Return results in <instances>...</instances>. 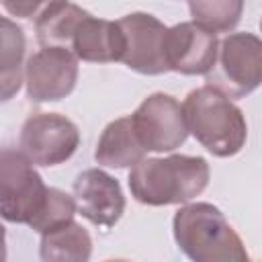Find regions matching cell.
Wrapping results in <instances>:
<instances>
[{
  "label": "cell",
  "instance_id": "cell-20",
  "mask_svg": "<svg viewBox=\"0 0 262 262\" xmlns=\"http://www.w3.org/2000/svg\"><path fill=\"white\" fill-rule=\"evenodd\" d=\"M260 31H262V18H260Z\"/></svg>",
  "mask_w": 262,
  "mask_h": 262
},
{
  "label": "cell",
  "instance_id": "cell-5",
  "mask_svg": "<svg viewBox=\"0 0 262 262\" xmlns=\"http://www.w3.org/2000/svg\"><path fill=\"white\" fill-rule=\"evenodd\" d=\"M49 194L35 164L20 151L4 147L0 154V211L8 223L29 225Z\"/></svg>",
  "mask_w": 262,
  "mask_h": 262
},
{
  "label": "cell",
  "instance_id": "cell-13",
  "mask_svg": "<svg viewBox=\"0 0 262 262\" xmlns=\"http://www.w3.org/2000/svg\"><path fill=\"white\" fill-rule=\"evenodd\" d=\"M145 154L147 151L129 115V117L111 121L102 129L96 149H94V160L96 164L106 166V168H131L141 158H145Z\"/></svg>",
  "mask_w": 262,
  "mask_h": 262
},
{
  "label": "cell",
  "instance_id": "cell-4",
  "mask_svg": "<svg viewBox=\"0 0 262 262\" xmlns=\"http://www.w3.org/2000/svg\"><path fill=\"white\" fill-rule=\"evenodd\" d=\"M207 84L229 98H244L262 84V39L254 33H229L219 43Z\"/></svg>",
  "mask_w": 262,
  "mask_h": 262
},
{
  "label": "cell",
  "instance_id": "cell-17",
  "mask_svg": "<svg viewBox=\"0 0 262 262\" xmlns=\"http://www.w3.org/2000/svg\"><path fill=\"white\" fill-rule=\"evenodd\" d=\"M194 23L213 33H229L244 14V0H188Z\"/></svg>",
  "mask_w": 262,
  "mask_h": 262
},
{
  "label": "cell",
  "instance_id": "cell-2",
  "mask_svg": "<svg viewBox=\"0 0 262 262\" xmlns=\"http://www.w3.org/2000/svg\"><path fill=\"white\" fill-rule=\"evenodd\" d=\"M188 133L215 158H231L248 139V123L239 106L221 90L205 84L190 90L182 102Z\"/></svg>",
  "mask_w": 262,
  "mask_h": 262
},
{
  "label": "cell",
  "instance_id": "cell-9",
  "mask_svg": "<svg viewBox=\"0 0 262 262\" xmlns=\"http://www.w3.org/2000/svg\"><path fill=\"white\" fill-rule=\"evenodd\" d=\"M123 37H125V51L121 61L145 76H160L170 72L166 61V33L168 27L147 12H131L117 20Z\"/></svg>",
  "mask_w": 262,
  "mask_h": 262
},
{
  "label": "cell",
  "instance_id": "cell-11",
  "mask_svg": "<svg viewBox=\"0 0 262 262\" xmlns=\"http://www.w3.org/2000/svg\"><path fill=\"white\" fill-rule=\"evenodd\" d=\"M78 213L96 227H113L125 213V194L117 178L100 168H88L74 180Z\"/></svg>",
  "mask_w": 262,
  "mask_h": 262
},
{
  "label": "cell",
  "instance_id": "cell-16",
  "mask_svg": "<svg viewBox=\"0 0 262 262\" xmlns=\"http://www.w3.org/2000/svg\"><path fill=\"white\" fill-rule=\"evenodd\" d=\"M2 27V59H0V86L2 100H10L23 84V57H25V35L23 29L8 16L0 18Z\"/></svg>",
  "mask_w": 262,
  "mask_h": 262
},
{
  "label": "cell",
  "instance_id": "cell-10",
  "mask_svg": "<svg viewBox=\"0 0 262 262\" xmlns=\"http://www.w3.org/2000/svg\"><path fill=\"white\" fill-rule=\"evenodd\" d=\"M164 51L170 72L184 76H207L219 53L217 33L194 20L178 23L168 27Z\"/></svg>",
  "mask_w": 262,
  "mask_h": 262
},
{
  "label": "cell",
  "instance_id": "cell-19",
  "mask_svg": "<svg viewBox=\"0 0 262 262\" xmlns=\"http://www.w3.org/2000/svg\"><path fill=\"white\" fill-rule=\"evenodd\" d=\"M61 0H2V6L8 14L16 18H39L47 8Z\"/></svg>",
  "mask_w": 262,
  "mask_h": 262
},
{
  "label": "cell",
  "instance_id": "cell-6",
  "mask_svg": "<svg viewBox=\"0 0 262 262\" xmlns=\"http://www.w3.org/2000/svg\"><path fill=\"white\" fill-rule=\"evenodd\" d=\"M18 145L35 166L49 168L68 162L76 154L80 131L66 115L33 113L20 127Z\"/></svg>",
  "mask_w": 262,
  "mask_h": 262
},
{
  "label": "cell",
  "instance_id": "cell-18",
  "mask_svg": "<svg viewBox=\"0 0 262 262\" xmlns=\"http://www.w3.org/2000/svg\"><path fill=\"white\" fill-rule=\"evenodd\" d=\"M76 211H78V205H76L74 196H70L68 192H63L59 188L49 186L47 201L41 207V211L35 215V219L29 223V227L39 231V233H45V231H49L57 225H63V223L72 221Z\"/></svg>",
  "mask_w": 262,
  "mask_h": 262
},
{
  "label": "cell",
  "instance_id": "cell-7",
  "mask_svg": "<svg viewBox=\"0 0 262 262\" xmlns=\"http://www.w3.org/2000/svg\"><path fill=\"white\" fill-rule=\"evenodd\" d=\"M131 119L145 151H174L188 137L182 104L164 92H154L143 98Z\"/></svg>",
  "mask_w": 262,
  "mask_h": 262
},
{
  "label": "cell",
  "instance_id": "cell-14",
  "mask_svg": "<svg viewBox=\"0 0 262 262\" xmlns=\"http://www.w3.org/2000/svg\"><path fill=\"white\" fill-rule=\"evenodd\" d=\"M90 254L92 237L74 219L41 233L39 256L45 262H86Z\"/></svg>",
  "mask_w": 262,
  "mask_h": 262
},
{
  "label": "cell",
  "instance_id": "cell-12",
  "mask_svg": "<svg viewBox=\"0 0 262 262\" xmlns=\"http://www.w3.org/2000/svg\"><path fill=\"white\" fill-rule=\"evenodd\" d=\"M72 51L82 61L111 63L121 61L125 51V37L117 20L96 18L90 12L80 23L72 39Z\"/></svg>",
  "mask_w": 262,
  "mask_h": 262
},
{
  "label": "cell",
  "instance_id": "cell-1",
  "mask_svg": "<svg viewBox=\"0 0 262 262\" xmlns=\"http://www.w3.org/2000/svg\"><path fill=\"white\" fill-rule=\"evenodd\" d=\"M211 178L205 158L172 154L168 158H141L131 166L127 184L131 196L149 207L184 205L199 196Z\"/></svg>",
  "mask_w": 262,
  "mask_h": 262
},
{
  "label": "cell",
  "instance_id": "cell-8",
  "mask_svg": "<svg viewBox=\"0 0 262 262\" xmlns=\"http://www.w3.org/2000/svg\"><path fill=\"white\" fill-rule=\"evenodd\" d=\"M78 82V55L66 47L47 45L27 59L25 84L33 102H57L72 94Z\"/></svg>",
  "mask_w": 262,
  "mask_h": 262
},
{
  "label": "cell",
  "instance_id": "cell-15",
  "mask_svg": "<svg viewBox=\"0 0 262 262\" xmlns=\"http://www.w3.org/2000/svg\"><path fill=\"white\" fill-rule=\"evenodd\" d=\"M86 14H88V10H84L78 4H72L68 0L53 4L35 20L37 41L43 47L57 45V47H66L72 51L74 33L78 31V27Z\"/></svg>",
  "mask_w": 262,
  "mask_h": 262
},
{
  "label": "cell",
  "instance_id": "cell-3",
  "mask_svg": "<svg viewBox=\"0 0 262 262\" xmlns=\"http://www.w3.org/2000/svg\"><path fill=\"white\" fill-rule=\"evenodd\" d=\"M178 248L194 262H246L242 237L211 203L182 205L172 219Z\"/></svg>",
  "mask_w": 262,
  "mask_h": 262
}]
</instances>
